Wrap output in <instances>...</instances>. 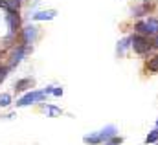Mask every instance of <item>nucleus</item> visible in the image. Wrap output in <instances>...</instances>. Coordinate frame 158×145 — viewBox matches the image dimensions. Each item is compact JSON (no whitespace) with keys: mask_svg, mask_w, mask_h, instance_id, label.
Listing matches in <instances>:
<instances>
[{"mask_svg":"<svg viewBox=\"0 0 158 145\" xmlns=\"http://www.w3.org/2000/svg\"><path fill=\"white\" fill-rule=\"evenodd\" d=\"M44 96H46V92H44V90H39V92H30V94L22 96V97L17 101V105H19V107H28V105H31V103L42 101V99H44Z\"/></svg>","mask_w":158,"mask_h":145,"instance_id":"obj_1","label":"nucleus"},{"mask_svg":"<svg viewBox=\"0 0 158 145\" xmlns=\"http://www.w3.org/2000/svg\"><path fill=\"white\" fill-rule=\"evenodd\" d=\"M136 30L142 35H151V33H158V19H149L147 22H138Z\"/></svg>","mask_w":158,"mask_h":145,"instance_id":"obj_2","label":"nucleus"},{"mask_svg":"<svg viewBox=\"0 0 158 145\" xmlns=\"http://www.w3.org/2000/svg\"><path fill=\"white\" fill-rule=\"evenodd\" d=\"M132 48H134L136 53L143 55V53H147V52L151 50V44H149V40L143 35H134L132 37Z\"/></svg>","mask_w":158,"mask_h":145,"instance_id":"obj_3","label":"nucleus"},{"mask_svg":"<svg viewBox=\"0 0 158 145\" xmlns=\"http://www.w3.org/2000/svg\"><path fill=\"white\" fill-rule=\"evenodd\" d=\"M7 22H9V31L15 33L20 26V19H19V11H7Z\"/></svg>","mask_w":158,"mask_h":145,"instance_id":"obj_4","label":"nucleus"},{"mask_svg":"<svg viewBox=\"0 0 158 145\" xmlns=\"http://www.w3.org/2000/svg\"><path fill=\"white\" fill-rule=\"evenodd\" d=\"M24 52H26V46H19L13 53H11V66H15L17 63H20L22 61V57H24Z\"/></svg>","mask_w":158,"mask_h":145,"instance_id":"obj_5","label":"nucleus"},{"mask_svg":"<svg viewBox=\"0 0 158 145\" xmlns=\"http://www.w3.org/2000/svg\"><path fill=\"white\" fill-rule=\"evenodd\" d=\"M55 11L53 9H50V11H39V13H35L33 15V20H52V19H55Z\"/></svg>","mask_w":158,"mask_h":145,"instance_id":"obj_6","label":"nucleus"},{"mask_svg":"<svg viewBox=\"0 0 158 145\" xmlns=\"http://www.w3.org/2000/svg\"><path fill=\"white\" fill-rule=\"evenodd\" d=\"M99 136H101V140H103V142L110 140L112 136H116V127H114V125H109V127H105L103 130H99Z\"/></svg>","mask_w":158,"mask_h":145,"instance_id":"obj_7","label":"nucleus"},{"mask_svg":"<svg viewBox=\"0 0 158 145\" xmlns=\"http://www.w3.org/2000/svg\"><path fill=\"white\" fill-rule=\"evenodd\" d=\"M35 35H37V28H35V26H28V28L24 30V42L28 44L30 40L35 39Z\"/></svg>","mask_w":158,"mask_h":145,"instance_id":"obj_8","label":"nucleus"},{"mask_svg":"<svg viewBox=\"0 0 158 145\" xmlns=\"http://www.w3.org/2000/svg\"><path fill=\"white\" fill-rule=\"evenodd\" d=\"M31 85H33V81H31V79H20V81H17L15 90L22 92V90H26V86H31Z\"/></svg>","mask_w":158,"mask_h":145,"instance_id":"obj_9","label":"nucleus"},{"mask_svg":"<svg viewBox=\"0 0 158 145\" xmlns=\"http://www.w3.org/2000/svg\"><path fill=\"white\" fill-rule=\"evenodd\" d=\"M155 142H158V127L145 138V143H155Z\"/></svg>","mask_w":158,"mask_h":145,"instance_id":"obj_10","label":"nucleus"},{"mask_svg":"<svg viewBox=\"0 0 158 145\" xmlns=\"http://www.w3.org/2000/svg\"><path fill=\"white\" fill-rule=\"evenodd\" d=\"M11 103V96L9 94H0V107H7Z\"/></svg>","mask_w":158,"mask_h":145,"instance_id":"obj_11","label":"nucleus"},{"mask_svg":"<svg viewBox=\"0 0 158 145\" xmlns=\"http://www.w3.org/2000/svg\"><path fill=\"white\" fill-rule=\"evenodd\" d=\"M147 68H149L151 72H158V57H155V59H151V61L147 63Z\"/></svg>","mask_w":158,"mask_h":145,"instance_id":"obj_12","label":"nucleus"},{"mask_svg":"<svg viewBox=\"0 0 158 145\" xmlns=\"http://www.w3.org/2000/svg\"><path fill=\"white\" fill-rule=\"evenodd\" d=\"M131 40H132V39H125V40H121V42H119V46H118V53H123V50H125V48L129 46V42H131Z\"/></svg>","mask_w":158,"mask_h":145,"instance_id":"obj_13","label":"nucleus"},{"mask_svg":"<svg viewBox=\"0 0 158 145\" xmlns=\"http://www.w3.org/2000/svg\"><path fill=\"white\" fill-rule=\"evenodd\" d=\"M121 142H123V138H118V136H112L110 140H107V143H105V145H119Z\"/></svg>","mask_w":158,"mask_h":145,"instance_id":"obj_14","label":"nucleus"},{"mask_svg":"<svg viewBox=\"0 0 158 145\" xmlns=\"http://www.w3.org/2000/svg\"><path fill=\"white\" fill-rule=\"evenodd\" d=\"M6 75H7V66H2L0 64V83L6 79Z\"/></svg>","mask_w":158,"mask_h":145,"instance_id":"obj_15","label":"nucleus"},{"mask_svg":"<svg viewBox=\"0 0 158 145\" xmlns=\"http://www.w3.org/2000/svg\"><path fill=\"white\" fill-rule=\"evenodd\" d=\"M50 114H52V116H53V114H61V110L55 109V107H50Z\"/></svg>","mask_w":158,"mask_h":145,"instance_id":"obj_16","label":"nucleus"},{"mask_svg":"<svg viewBox=\"0 0 158 145\" xmlns=\"http://www.w3.org/2000/svg\"><path fill=\"white\" fill-rule=\"evenodd\" d=\"M52 94H55V96H63V88H53Z\"/></svg>","mask_w":158,"mask_h":145,"instance_id":"obj_17","label":"nucleus"},{"mask_svg":"<svg viewBox=\"0 0 158 145\" xmlns=\"http://www.w3.org/2000/svg\"><path fill=\"white\" fill-rule=\"evenodd\" d=\"M155 44H156V46H158V37H156V40H155Z\"/></svg>","mask_w":158,"mask_h":145,"instance_id":"obj_18","label":"nucleus"},{"mask_svg":"<svg viewBox=\"0 0 158 145\" xmlns=\"http://www.w3.org/2000/svg\"><path fill=\"white\" fill-rule=\"evenodd\" d=\"M156 127H158V121H156Z\"/></svg>","mask_w":158,"mask_h":145,"instance_id":"obj_19","label":"nucleus"},{"mask_svg":"<svg viewBox=\"0 0 158 145\" xmlns=\"http://www.w3.org/2000/svg\"><path fill=\"white\" fill-rule=\"evenodd\" d=\"M147 2H149V0H147Z\"/></svg>","mask_w":158,"mask_h":145,"instance_id":"obj_20","label":"nucleus"}]
</instances>
